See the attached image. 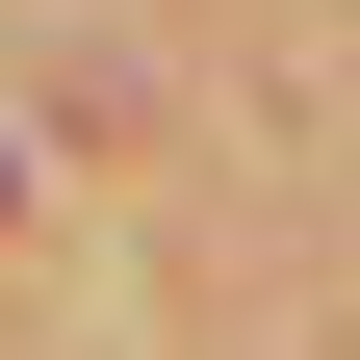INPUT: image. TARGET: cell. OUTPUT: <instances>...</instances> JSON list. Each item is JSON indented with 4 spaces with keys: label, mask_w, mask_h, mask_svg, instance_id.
I'll use <instances>...</instances> for the list:
<instances>
[{
    "label": "cell",
    "mask_w": 360,
    "mask_h": 360,
    "mask_svg": "<svg viewBox=\"0 0 360 360\" xmlns=\"http://www.w3.org/2000/svg\"><path fill=\"white\" fill-rule=\"evenodd\" d=\"M0 206H26V155H0Z\"/></svg>",
    "instance_id": "1"
}]
</instances>
